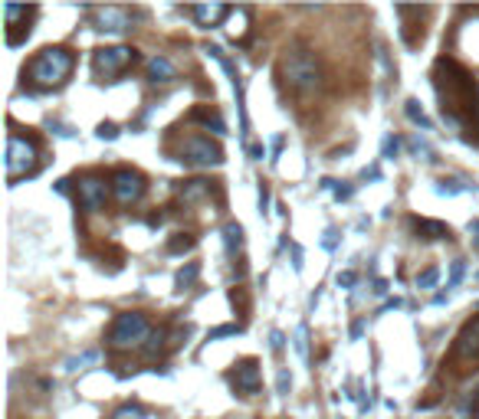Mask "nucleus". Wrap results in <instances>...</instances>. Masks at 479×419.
Instances as JSON below:
<instances>
[{
	"label": "nucleus",
	"instance_id": "nucleus-1",
	"mask_svg": "<svg viewBox=\"0 0 479 419\" xmlns=\"http://www.w3.org/2000/svg\"><path fill=\"white\" fill-rule=\"evenodd\" d=\"M436 96H440V112L450 131H463V121H476L479 128V86L473 75L453 59H436L434 69Z\"/></svg>",
	"mask_w": 479,
	"mask_h": 419
},
{
	"label": "nucleus",
	"instance_id": "nucleus-2",
	"mask_svg": "<svg viewBox=\"0 0 479 419\" xmlns=\"http://www.w3.org/2000/svg\"><path fill=\"white\" fill-rule=\"evenodd\" d=\"M279 75H283L289 89L295 96L312 98L322 89V73H318L316 53L309 49L305 43H289L279 56Z\"/></svg>",
	"mask_w": 479,
	"mask_h": 419
},
{
	"label": "nucleus",
	"instance_id": "nucleus-3",
	"mask_svg": "<svg viewBox=\"0 0 479 419\" xmlns=\"http://www.w3.org/2000/svg\"><path fill=\"white\" fill-rule=\"evenodd\" d=\"M73 66H76V56L66 46H46L27 66V82L33 89H59L73 75Z\"/></svg>",
	"mask_w": 479,
	"mask_h": 419
},
{
	"label": "nucleus",
	"instance_id": "nucleus-4",
	"mask_svg": "<svg viewBox=\"0 0 479 419\" xmlns=\"http://www.w3.org/2000/svg\"><path fill=\"white\" fill-rule=\"evenodd\" d=\"M7 183H17L20 177H33L40 171V144L30 138V135H20V131H10L7 135Z\"/></svg>",
	"mask_w": 479,
	"mask_h": 419
},
{
	"label": "nucleus",
	"instance_id": "nucleus-5",
	"mask_svg": "<svg viewBox=\"0 0 479 419\" xmlns=\"http://www.w3.org/2000/svg\"><path fill=\"white\" fill-rule=\"evenodd\" d=\"M148 337H152V324L142 312H121L109 331V347L112 351H135V347L148 344Z\"/></svg>",
	"mask_w": 479,
	"mask_h": 419
},
{
	"label": "nucleus",
	"instance_id": "nucleus-6",
	"mask_svg": "<svg viewBox=\"0 0 479 419\" xmlns=\"http://www.w3.org/2000/svg\"><path fill=\"white\" fill-rule=\"evenodd\" d=\"M135 59H138V53L131 46H102L92 56V73L102 82H115L128 66H135Z\"/></svg>",
	"mask_w": 479,
	"mask_h": 419
},
{
	"label": "nucleus",
	"instance_id": "nucleus-7",
	"mask_svg": "<svg viewBox=\"0 0 479 419\" xmlns=\"http://www.w3.org/2000/svg\"><path fill=\"white\" fill-rule=\"evenodd\" d=\"M177 161L194 164V167H210V164H223V151H220V144H214L210 138L191 135V138L181 144V158H177Z\"/></svg>",
	"mask_w": 479,
	"mask_h": 419
},
{
	"label": "nucleus",
	"instance_id": "nucleus-8",
	"mask_svg": "<svg viewBox=\"0 0 479 419\" xmlns=\"http://www.w3.org/2000/svg\"><path fill=\"white\" fill-rule=\"evenodd\" d=\"M112 197L119 200V206H131L145 197V177L131 167H119L112 174Z\"/></svg>",
	"mask_w": 479,
	"mask_h": 419
},
{
	"label": "nucleus",
	"instance_id": "nucleus-9",
	"mask_svg": "<svg viewBox=\"0 0 479 419\" xmlns=\"http://www.w3.org/2000/svg\"><path fill=\"white\" fill-rule=\"evenodd\" d=\"M36 17V7L20 3H3V20H7V46H20L30 36V20Z\"/></svg>",
	"mask_w": 479,
	"mask_h": 419
},
{
	"label": "nucleus",
	"instance_id": "nucleus-10",
	"mask_svg": "<svg viewBox=\"0 0 479 419\" xmlns=\"http://www.w3.org/2000/svg\"><path fill=\"white\" fill-rule=\"evenodd\" d=\"M76 197H79V206L86 210V213H98L102 206H105V197H109V183L105 177H98V174H89L82 181L76 183Z\"/></svg>",
	"mask_w": 479,
	"mask_h": 419
},
{
	"label": "nucleus",
	"instance_id": "nucleus-11",
	"mask_svg": "<svg viewBox=\"0 0 479 419\" xmlns=\"http://www.w3.org/2000/svg\"><path fill=\"white\" fill-rule=\"evenodd\" d=\"M227 380L233 383L240 397H256L263 387V374H260V364L256 360H240L233 370L227 374Z\"/></svg>",
	"mask_w": 479,
	"mask_h": 419
},
{
	"label": "nucleus",
	"instance_id": "nucleus-12",
	"mask_svg": "<svg viewBox=\"0 0 479 419\" xmlns=\"http://www.w3.org/2000/svg\"><path fill=\"white\" fill-rule=\"evenodd\" d=\"M92 17H96V30H102V33L121 36L125 30H131V13L125 10V7H96Z\"/></svg>",
	"mask_w": 479,
	"mask_h": 419
},
{
	"label": "nucleus",
	"instance_id": "nucleus-13",
	"mask_svg": "<svg viewBox=\"0 0 479 419\" xmlns=\"http://www.w3.org/2000/svg\"><path fill=\"white\" fill-rule=\"evenodd\" d=\"M230 10L233 7H227V3H197V7H191V17L197 20V26L210 30V26H223Z\"/></svg>",
	"mask_w": 479,
	"mask_h": 419
},
{
	"label": "nucleus",
	"instance_id": "nucleus-14",
	"mask_svg": "<svg viewBox=\"0 0 479 419\" xmlns=\"http://www.w3.org/2000/svg\"><path fill=\"white\" fill-rule=\"evenodd\" d=\"M453 357H459V360H476L479 357V318L459 331L457 344H453Z\"/></svg>",
	"mask_w": 479,
	"mask_h": 419
},
{
	"label": "nucleus",
	"instance_id": "nucleus-15",
	"mask_svg": "<svg viewBox=\"0 0 479 419\" xmlns=\"http://www.w3.org/2000/svg\"><path fill=\"white\" fill-rule=\"evenodd\" d=\"M250 20H253V10L250 7H233L230 10V17H227V33H230V40L233 43H243L246 36H250Z\"/></svg>",
	"mask_w": 479,
	"mask_h": 419
},
{
	"label": "nucleus",
	"instance_id": "nucleus-16",
	"mask_svg": "<svg viewBox=\"0 0 479 419\" xmlns=\"http://www.w3.org/2000/svg\"><path fill=\"white\" fill-rule=\"evenodd\" d=\"M175 194L181 204H200L210 197V181H184L175 187Z\"/></svg>",
	"mask_w": 479,
	"mask_h": 419
},
{
	"label": "nucleus",
	"instance_id": "nucleus-17",
	"mask_svg": "<svg viewBox=\"0 0 479 419\" xmlns=\"http://www.w3.org/2000/svg\"><path fill=\"white\" fill-rule=\"evenodd\" d=\"M177 79V69H175V63L168 59V56H152L148 59V82H175Z\"/></svg>",
	"mask_w": 479,
	"mask_h": 419
},
{
	"label": "nucleus",
	"instance_id": "nucleus-18",
	"mask_svg": "<svg viewBox=\"0 0 479 419\" xmlns=\"http://www.w3.org/2000/svg\"><path fill=\"white\" fill-rule=\"evenodd\" d=\"M417 229V236L424 239H450L453 236V229H450L447 223H436V220H411Z\"/></svg>",
	"mask_w": 479,
	"mask_h": 419
},
{
	"label": "nucleus",
	"instance_id": "nucleus-19",
	"mask_svg": "<svg viewBox=\"0 0 479 419\" xmlns=\"http://www.w3.org/2000/svg\"><path fill=\"white\" fill-rule=\"evenodd\" d=\"M191 121H204L207 128H214V135H227V125H223L217 108H194V112H191Z\"/></svg>",
	"mask_w": 479,
	"mask_h": 419
},
{
	"label": "nucleus",
	"instance_id": "nucleus-20",
	"mask_svg": "<svg viewBox=\"0 0 479 419\" xmlns=\"http://www.w3.org/2000/svg\"><path fill=\"white\" fill-rule=\"evenodd\" d=\"M171 347V334L164 331V328H158V331H152V337H148V344H145V354L148 357H158L164 354Z\"/></svg>",
	"mask_w": 479,
	"mask_h": 419
},
{
	"label": "nucleus",
	"instance_id": "nucleus-21",
	"mask_svg": "<svg viewBox=\"0 0 479 419\" xmlns=\"http://www.w3.org/2000/svg\"><path fill=\"white\" fill-rule=\"evenodd\" d=\"M223 246H227L230 256H233L237 249H243V226H240V223H227V226H223Z\"/></svg>",
	"mask_w": 479,
	"mask_h": 419
},
{
	"label": "nucleus",
	"instance_id": "nucleus-22",
	"mask_svg": "<svg viewBox=\"0 0 479 419\" xmlns=\"http://www.w3.org/2000/svg\"><path fill=\"white\" fill-rule=\"evenodd\" d=\"M404 112H407V119L414 121V125H420L424 131L434 128V121H430V119L424 115V108H420V102H417V98H407V105H404Z\"/></svg>",
	"mask_w": 479,
	"mask_h": 419
},
{
	"label": "nucleus",
	"instance_id": "nucleus-23",
	"mask_svg": "<svg viewBox=\"0 0 479 419\" xmlns=\"http://www.w3.org/2000/svg\"><path fill=\"white\" fill-rule=\"evenodd\" d=\"M197 275H200V266H197V262H187L184 269L177 272V279H175V282H177V289H181V291L191 289V285L197 282Z\"/></svg>",
	"mask_w": 479,
	"mask_h": 419
},
{
	"label": "nucleus",
	"instance_id": "nucleus-24",
	"mask_svg": "<svg viewBox=\"0 0 479 419\" xmlns=\"http://www.w3.org/2000/svg\"><path fill=\"white\" fill-rule=\"evenodd\" d=\"M112 419H148V413L138 403H125V406H119L112 413Z\"/></svg>",
	"mask_w": 479,
	"mask_h": 419
},
{
	"label": "nucleus",
	"instance_id": "nucleus-25",
	"mask_svg": "<svg viewBox=\"0 0 479 419\" xmlns=\"http://www.w3.org/2000/svg\"><path fill=\"white\" fill-rule=\"evenodd\" d=\"M397 151H401V138H397V135H388V138H384V144H381V158H384V161H394V158H397Z\"/></svg>",
	"mask_w": 479,
	"mask_h": 419
},
{
	"label": "nucleus",
	"instance_id": "nucleus-26",
	"mask_svg": "<svg viewBox=\"0 0 479 419\" xmlns=\"http://www.w3.org/2000/svg\"><path fill=\"white\" fill-rule=\"evenodd\" d=\"M197 239L187 236V233H181V236H175L171 243H168V252H187V249H194Z\"/></svg>",
	"mask_w": 479,
	"mask_h": 419
},
{
	"label": "nucleus",
	"instance_id": "nucleus-27",
	"mask_svg": "<svg viewBox=\"0 0 479 419\" xmlns=\"http://www.w3.org/2000/svg\"><path fill=\"white\" fill-rule=\"evenodd\" d=\"M240 331H243L240 324H220V328H214V331L207 334V341H220V337H237Z\"/></svg>",
	"mask_w": 479,
	"mask_h": 419
},
{
	"label": "nucleus",
	"instance_id": "nucleus-28",
	"mask_svg": "<svg viewBox=\"0 0 479 419\" xmlns=\"http://www.w3.org/2000/svg\"><path fill=\"white\" fill-rule=\"evenodd\" d=\"M295 351H299L302 360H309V331H305V324L295 328Z\"/></svg>",
	"mask_w": 479,
	"mask_h": 419
},
{
	"label": "nucleus",
	"instance_id": "nucleus-29",
	"mask_svg": "<svg viewBox=\"0 0 479 419\" xmlns=\"http://www.w3.org/2000/svg\"><path fill=\"white\" fill-rule=\"evenodd\" d=\"M436 279H440V269H436V266H430V269H424L420 275H417V289H434Z\"/></svg>",
	"mask_w": 479,
	"mask_h": 419
},
{
	"label": "nucleus",
	"instance_id": "nucleus-30",
	"mask_svg": "<svg viewBox=\"0 0 479 419\" xmlns=\"http://www.w3.org/2000/svg\"><path fill=\"white\" fill-rule=\"evenodd\" d=\"M96 360H98V354H96V351H89V354H82V357H69V360H66V370L73 374V370H79V367L96 364Z\"/></svg>",
	"mask_w": 479,
	"mask_h": 419
},
{
	"label": "nucleus",
	"instance_id": "nucleus-31",
	"mask_svg": "<svg viewBox=\"0 0 479 419\" xmlns=\"http://www.w3.org/2000/svg\"><path fill=\"white\" fill-rule=\"evenodd\" d=\"M322 187H325V190H332V194H335V200H348V197H351V187H341L338 181H328V177L322 181Z\"/></svg>",
	"mask_w": 479,
	"mask_h": 419
},
{
	"label": "nucleus",
	"instance_id": "nucleus-32",
	"mask_svg": "<svg viewBox=\"0 0 479 419\" xmlns=\"http://www.w3.org/2000/svg\"><path fill=\"white\" fill-rule=\"evenodd\" d=\"M98 138L102 141H115L119 138V128H115V125H112V121H102V125H98V131H96Z\"/></svg>",
	"mask_w": 479,
	"mask_h": 419
},
{
	"label": "nucleus",
	"instance_id": "nucleus-33",
	"mask_svg": "<svg viewBox=\"0 0 479 419\" xmlns=\"http://www.w3.org/2000/svg\"><path fill=\"white\" fill-rule=\"evenodd\" d=\"M463 272H466V266H463V259H457V262H453V269H450V289H457V285H459Z\"/></svg>",
	"mask_w": 479,
	"mask_h": 419
},
{
	"label": "nucleus",
	"instance_id": "nucleus-34",
	"mask_svg": "<svg viewBox=\"0 0 479 419\" xmlns=\"http://www.w3.org/2000/svg\"><path fill=\"white\" fill-rule=\"evenodd\" d=\"M270 347H272V351H276V354L283 351V347H286V337H283V331H272V334H270Z\"/></svg>",
	"mask_w": 479,
	"mask_h": 419
},
{
	"label": "nucleus",
	"instance_id": "nucleus-35",
	"mask_svg": "<svg viewBox=\"0 0 479 419\" xmlns=\"http://www.w3.org/2000/svg\"><path fill=\"white\" fill-rule=\"evenodd\" d=\"M355 282H358V275H355V272H338V285H341V289H351Z\"/></svg>",
	"mask_w": 479,
	"mask_h": 419
},
{
	"label": "nucleus",
	"instance_id": "nucleus-36",
	"mask_svg": "<svg viewBox=\"0 0 479 419\" xmlns=\"http://www.w3.org/2000/svg\"><path fill=\"white\" fill-rule=\"evenodd\" d=\"M276 387H279V393H289V387H293V380H289V374H279V380H276Z\"/></svg>",
	"mask_w": 479,
	"mask_h": 419
},
{
	"label": "nucleus",
	"instance_id": "nucleus-37",
	"mask_svg": "<svg viewBox=\"0 0 479 419\" xmlns=\"http://www.w3.org/2000/svg\"><path fill=\"white\" fill-rule=\"evenodd\" d=\"M411 151H414V154H424L427 161H430V148H427L424 141H411Z\"/></svg>",
	"mask_w": 479,
	"mask_h": 419
},
{
	"label": "nucleus",
	"instance_id": "nucleus-38",
	"mask_svg": "<svg viewBox=\"0 0 479 419\" xmlns=\"http://www.w3.org/2000/svg\"><path fill=\"white\" fill-rule=\"evenodd\" d=\"M266 204H270V190H266V183H260V213L266 210Z\"/></svg>",
	"mask_w": 479,
	"mask_h": 419
},
{
	"label": "nucleus",
	"instance_id": "nucleus-39",
	"mask_svg": "<svg viewBox=\"0 0 479 419\" xmlns=\"http://www.w3.org/2000/svg\"><path fill=\"white\" fill-rule=\"evenodd\" d=\"M322 246H325V249H335V233H332V229H325V239H322Z\"/></svg>",
	"mask_w": 479,
	"mask_h": 419
},
{
	"label": "nucleus",
	"instance_id": "nucleus-40",
	"mask_svg": "<svg viewBox=\"0 0 479 419\" xmlns=\"http://www.w3.org/2000/svg\"><path fill=\"white\" fill-rule=\"evenodd\" d=\"M469 233H473V243L479 246V220H473V223H469Z\"/></svg>",
	"mask_w": 479,
	"mask_h": 419
},
{
	"label": "nucleus",
	"instance_id": "nucleus-41",
	"mask_svg": "<svg viewBox=\"0 0 479 419\" xmlns=\"http://www.w3.org/2000/svg\"><path fill=\"white\" fill-rule=\"evenodd\" d=\"M361 331H364V321H355V328H351V337H361Z\"/></svg>",
	"mask_w": 479,
	"mask_h": 419
},
{
	"label": "nucleus",
	"instance_id": "nucleus-42",
	"mask_svg": "<svg viewBox=\"0 0 479 419\" xmlns=\"http://www.w3.org/2000/svg\"><path fill=\"white\" fill-rule=\"evenodd\" d=\"M250 154H253V158H256V161H263V148H260V144H253V148H250Z\"/></svg>",
	"mask_w": 479,
	"mask_h": 419
},
{
	"label": "nucleus",
	"instance_id": "nucleus-43",
	"mask_svg": "<svg viewBox=\"0 0 479 419\" xmlns=\"http://www.w3.org/2000/svg\"><path fill=\"white\" fill-rule=\"evenodd\" d=\"M476 419H479V409H476Z\"/></svg>",
	"mask_w": 479,
	"mask_h": 419
}]
</instances>
